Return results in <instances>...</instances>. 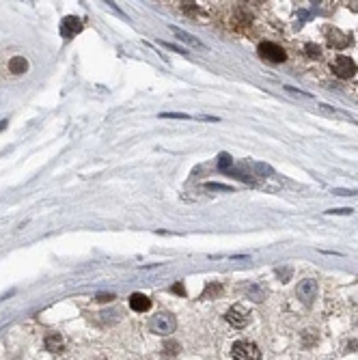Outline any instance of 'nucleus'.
Wrapping results in <instances>:
<instances>
[{
    "label": "nucleus",
    "mask_w": 358,
    "mask_h": 360,
    "mask_svg": "<svg viewBox=\"0 0 358 360\" xmlns=\"http://www.w3.org/2000/svg\"><path fill=\"white\" fill-rule=\"evenodd\" d=\"M149 328H151L153 334H160V337H169L171 332H175L177 319H175V315L169 313V311H160V313H156L151 317Z\"/></svg>",
    "instance_id": "f257e3e1"
},
{
    "label": "nucleus",
    "mask_w": 358,
    "mask_h": 360,
    "mask_svg": "<svg viewBox=\"0 0 358 360\" xmlns=\"http://www.w3.org/2000/svg\"><path fill=\"white\" fill-rule=\"evenodd\" d=\"M7 125H9V123H7V121H0V132H2V129H4V127H7Z\"/></svg>",
    "instance_id": "5701e85b"
},
{
    "label": "nucleus",
    "mask_w": 358,
    "mask_h": 360,
    "mask_svg": "<svg viewBox=\"0 0 358 360\" xmlns=\"http://www.w3.org/2000/svg\"><path fill=\"white\" fill-rule=\"evenodd\" d=\"M354 209H350V207H341V209H328L326 214H330V216H348V214H352Z\"/></svg>",
    "instance_id": "f3484780"
},
{
    "label": "nucleus",
    "mask_w": 358,
    "mask_h": 360,
    "mask_svg": "<svg viewBox=\"0 0 358 360\" xmlns=\"http://www.w3.org/2000/svg\"><path fill=\"white\" fill-rule=\"evenodd\" d=\"M80 30H82L80 17H76V15L63 17V22H60V37H63V39H71V37H76L80 33Z\"/></svg>",
    "instance_id": "6e6552de"
},
{
    "label": "nucleus",
    "mask_w": 358,
    "mask_h": 360,
    "mask_svg": "<svg viewBox=\"0 0 358 360\" xmlns=\"http://www.w3.org/2000/svg\"><path fill=\"white\" fill-rule=\"evenodd\" d=\"M330 69H332V73H335L337 78H352L356 73V63L352 59H348V57H337L335 60H332V65H330Z\"/></svg>",
    "instance_id": "20e7f679"
},
{
    "label": "nucleus",
    "mask_w": 358,
    "mask_h": 360,
    "mask_svg": "<svg viewBox=\"0 0 358 360\" xmlns=\"http://www.w3.org/2000/svg\"><path fill=\"white\" fill-rule=\"evenodd\" d=\"M179 343H175V341H169V343H164V347H162V356H166V358H173V356H177L179 354Z\"/></svg>",
    "instance_id": "f8f14e48"
},
{
    "label": "nucleus",
    "mask_w": 358,
    "mask_h": 360,
    "mask_svg": "<svg viewBox=\"0 0 358 360\" xmlns=\"http://www.w3.org/2000/svg\"><path fill=\"white\" fill-rule=\"evenodd\" d=\"M225 319L229 321V324H231L233 328H244V326L250 321V313L246 311L244 306H239V304H236V306H231L229 311H227Z\"/></svg>",
    "instance_id": "39448f33"
},
{
    "label": "nucleus",
    "mask_w": 358,
    "mask_h": 360,
    "mask_svg": "<svg viewBox=\"0 0 358 360\" xmlns=\"http://www.w3.org/2000/svg\"><path fill=\"white\" fill-rule=\"evenodd\" d=\"M296 294H298V298L304 304H311L317 298V283L313 281V278H304V281H300L298 289H296Z\"/></svg>",
    "instance_id": "423d86ee"
},
{
    "label": "nucleus",
    "mask_w": 358,
    "mask_h": 360,
    "mask_svg": "<svg viewBox=\"0 0 358 360\" xmlns=\"http://www.w3.org/2000/svg\"><path fill=\"white\" fill-rule=\"evenodd\" d=\"M113 300H115L113 294H100L97 296V302H113Z\"/></svg>",
    "instance_id": "412c9836"
},
{
    "label": "nucleus",
    "mask_w": 358,
    "mask_h": 360,
    "mask_svg": "<svg viewBox=\"0 0 358 360\" xmlns=\"http://www.w3.org/2000/svg\"><path fill=\"white\" fill-rule=\"evenodd\" d=\"M222 294V287L218 283H209L207 287H205V291H203V298H212V296H220Z\"/></svg>",
    "instance_id": "2eb2a0df"
},
{
    "label": "nucleus",
    "mask_w": 358,
    "mask_h": 360,
    "mask_svg": "<svg viewBox=\"0 0 358 360\" xmlns=\"http://www.w3.org/2000/svg\"><path fill=\"white\" fill-rule=\"evenodd\" d=\"M257 52H259V57L265 59V60H270V63H283V60L287 59V52H285V50H283L281 46H276V43H272V41L259 43Z\"/></svg>",
    "instance_id": "7ed1b4c3"
},
{
    "label": "nucleus",
    "mask_w": 358,
    "mask_h": 360,
    "mask_svg": "<svg viewBox=\"0 0 358 360\" xmlns=\"http://www.w3.org/2000/svg\"><path fill=\"white\" fill-rule=\"evenodd\" d=\"M149 306H151V300L145 294H132L129 296V308H132V311L145 313V311H149Z\"/></svg>",
    "instance_id": "1a4fd4ad"
},
{
    "label": "nucleus",
    "mask_w": 358,
    "mask_h": 360,
    "mask_svg": "<svg viewBox=\"0 0 358 360\" xmlns=\"http://www.w3.org/2000/svg\"><path fill=\"white\" fill-rule=\"evenodd\" d=\"M231 356L236 360H259L261 358V350L252 341H238L231 347Z\"/></svg>",
    "instance_id": "f03ea898"
},
{
    "label": "nucleus",
    "mask_w": 358,
    "mask_h": 360,
    "mask_svg": "<svg viewBox=\"0 0 358 360\" xmlns=\"http://www.w3.org/2000/svg\"><path fill=\"white\" fill-rule=\"evenodd\" d=\"M332 194H339V196H352V194H358V190H335Z\"/></svg>",
    "instance_id": "aec40b11"
},
{
    "label": "nucleus",
    "mask_w": 358,
    "mask_h": 360,
    "mask_svg": "<svg viewBox=\"0 0 358 360\" xmlns=\"http://www.w3.org/2000/svg\"><path fill=\"white\" fill-rule=\"evenodd\" d=\"M207 190H222V192H229L231 188H229V185H222V183H207Z\"/></svg>",
    "instance_id": "6ab92c4d"
},
{
    "label": "nucleus",
    "mask_w": 358,
    "mask_h": 360,
    "mask_svg": "<svg viewBox=\"0 0 358 360\" xmlns=\"http://www.w3.org/2000/svg\"><path fill=\"white\" fill-rule=\"evenodd\" d=\"M326 41H328L330 48L343 50V48L350 46L352 37L348 33H343V30H339V28H328V30H326Z\"/></svg>",
    "instance_id": "0eeeda50"
},
{
    "label": "nucleus",
    "mask_w": 358,
    "mask_h": 360,
    "mask_svg": "<svg viewBox=\"0 0 358 360\" xmlns=\"http://www.w3.org/2000/svg\"><path fill=\"white\" fill-rule=\"evenodd\" d=\"M231 164H233L231 156H227V153H220V160H218V169H220V171H229V169H231Z\"/></svg>",
    "instance_id": "dca6fc26"
},
{
    "label": "nucleus",
    "mask_w": 358,
    "mask_h": 360,
    "mask_svg": "<svg viewBox=\"0 0 358 360\" xmlns=\"http://www.w3.org/2000/svg\"><path fill=\"white\" fill-rule=\"evenodd\" d=\"M162 119H188V115H179V113H162Z\"/></svg>",
    "instance_id": "a211bd4d"
},
{
    "label": "nucleus",
    "mask_w": 358,
    "mask_h": 360,
    "mask_svg": "<svg viewBox=\"0 0 358 360\" xmlns=\"http://www.w3.org/2000/svg\"><path fill=\"white\" fill-rule=\"evenodd\" d=\"M28 69V60L24 57H13L9 60V71L15 73V76H20V73H26Z\"/></svg>",
    "instance_id": "9d476101"
},
{
    "label": "nucleus",
    "mask_w": 358,
    "mask_h": 360,
    "mask_svg": "<svg viewBox=\"0 0 358 360\" xmlns=\"http://www.w3.org/2000/svg\"><path fill=\"white\" fill-rule=\"evenodd\" d=\"M171 30H173V33H175L177 37H181V39H183V41H186V43H190V46H201V43H199V41H196V39H194V37H192V35H188V33H186V30H179V28H175V26H173Z\"/></svg>",
    "instance_id": "4468645a"
},
{
    "label": "nucleus",
    "mask_w": 358,
    "mask_h": 360,
    "mask_svg": "<svg viewBox=\"0 0 358 360\" xmlns=\"http://www.w3.org/2000/svg\"><path fill=\"white\" fill-rule=\"evenodd\" d=\"M46 347L50 352H60V350H63V337H60L59 332L48 334V337H46Z\"/></svg>",
    "instance_id": "9b49d317"
},
{
    "label": "nucleus",
    "mask_w": 358,
    "mask_h": 360,
    "mask_svg": "<svg viewBox=\"0 0 358 360\" xmlns=\"http://www.w3.org/2000/svg\"><path fill=\"white\" fill-rule=\"evenodd\" d=\"M304 54L308 59H322V48H319L317 43L311 41V43H306V46H304Z\"/></svg>",
    "instance_id": "ddd939ff"
},
{
    "label": "nucleus",
    "mask_w": 358,
    "mask_h": 360,
    "mask_svg": "<svg viewBox=\"0 0 358 360\" xmlns=\"http://www.w3.org/2000/svg\"><path fill=\"white\" fill-rule=\"evenodd\" d=\"M173 291H175V294L186 296V289H183V285H173Z\"/></svg>",
    "instance_id": "4be33fe9"
}]
</instances>
